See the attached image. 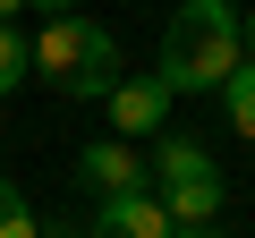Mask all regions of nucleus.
<instances>
[{"label":"nucleus","instance_id":"obj_5","mask_svg":"<svg viewBox=\"0 0 255 238\" xmlns=\"http://www.w3.org/2000/svg\"><path fill=\"white\" fill-rule=\"evenodd\" d=\"M102 102H111V128H119L128 145H136V136H153L162 119H170V102H179V94H170L162 77H119Z\"/></svg>","mask_w":255,"mask_h":238},{"label":"nucleus","instance_id":"obj_14","mask_svg":"<svg viewBox=\"0 0 255 238\" xmlns=\"http://www.w3.org/2000/svg\"><path fill=\"white\" fill-rule=\"evenodd\" d=\"M43 238H77V230H43Z\"/></svg>","mask_w":255,"mask_h":238},{"label":"nucleus","instance_id":"obj_13","mask_svg":"<svg viewBox=\"0 0 255 238\" xmlns=\"http://www.w3.org/2000/svg\"><path fill=\"white\" fill-rule=\"evenodd\" d=\"M247 51H255V17H247Z\"/></svg>","mask_w":255,"mask_h":238},{"label":"nucleus","instance_id":"obj_1","mask_svg":"<svg viewBox=\"0 0 255 238\" xmlns=\"http://www.w3.org/2000/svg\"><path fill=\"white\" fill-rule=\"evenodd\" d=\"M247 60V9L238 0H179V17L153 43V77L170 94H221V77Z\"/></svg>","mask_w":255,"mask_h":238},{"label":"nucleus","instance_id":"obj_7","mask_svg":"<svg viewBox=\"0 0 255 238\" xmlns=\"http://www.w3.org/2000/svg\"><path fill=\"white\" fill-rule=\"evenodd\" d=\"M221 111H230V128H238V136L255 145V51H247V60H238V68L221 77Z\"/></svg>","mask_w":255,"mask_h":238},{"label":"nucleus","instance_id":"obj_9","mask_svg":"<svg viewBox=\"0 0 255 238\" xmlns=\"http://www.w3.org/2000/svg\"><path fill=\"white\" fill-rule=\"evenodd\" d=\"M0 238H43V221H34V204L17 196V179H0Z\"/></svg>","mask_w":255,"mask_h":238},{"label":"nucleus","instance_id":"obj_3","mask_svg":"<svg viewBox=\"0 0 255 238\" xmlns=\"http://www.w3.org/2000/svg\"><path fill=\"white\" fill-rule=\"evenodd\" d=\"M153 196L170 221H221V170L196 136H162L153 145Z\"/></svg>","mask_w":255,"mask_h":238},{"label":"nucleus","instance_id":"obj_8","mask_svg":"<svg viewBox=\"0 0 255 238\" xmlns=\"http://www.w3.org/2000/svg\"><path fill=\"white\" fill-rule=\"evenodd\" d=\"M17 77H34V51L17 34V17H0V94H17Z\"/></svg>","mask_w":255,"mask_h":238},{"label":"nucleus","instance_id":"obj_2","mask_svg":"<svg viewBox=\"0 0 255 238\" xmlns=\"http://www.w3.org/2000/svg\"><path fill=\"white\" fill-rule=\"evenodd\" d=\"M26 51H34V77H51V85L77 94V102H102V94L119 85V34L94 26V17H43V34H34Z\"/></svg>","mask_w":255,"mask_h":238},{"label":"nucleus","instance_id":"obj_11","mask_svg":"<svg viewBox=\"0 0 255 238\" xmlns=\"http://www.w3.org/2000/svg\"><path fill=\"white\" fill-rule=\"evenodd\" d=\"M26 9H43V17H77V0H26Z\"/></svg>","mask_w":255,"mask_h":238},{"label":"nucleus","instance_id":"obj_4","mask_svg":"<svg viewBox=\"0 0 255 238\" xmlns=\"http://www.w3.org/2000/svg\"><path fill=\"white\" fill-rule=\"evenodd\" d=\"M77 179H85L94 196H128V187H153V162L128 145V136H94V145L77 153Z\"/></svg>","mask_w":255,"mask_h":238},{"label":"nucleus","instance_id":"obj_6","mask_svg":"<svg viewBox=\"0 0 255 238\" xmlns=\"http://www.w3.org/2000/svg\"><path fill=\"white\" fill-rule=\"evenodd\" d=\"M179 221L162 213V196L153 187H128V196H102V213H94V238H170Z\"/></svg>","mask_w":255,"mask_h":238},{"label":"nucleus","instance_id":"obj_10","mask_svg":"<svg viewBox=\"0 0 255 238\" xmlns=\"http://www.w3.org/2000/svg\"><path fill=\"white\" fill-rule=\"evenodd\" d=\"M170 238H221V221H179Z\"/></svg>","mask_w":255,"mask_h":238},{"label":"nucleus","instance_id":"obj_12","mask_svg":"<svg viewBox=\"0 0 255 238\" xmlns=\"http://www.w3.org/2000/svg\"><path fill=\"white\" fill-rule=\"evenodd\" d=\"M17 9H26V0H0V17H17Z\"/></svg>","mask_w":255,"mask_h":238}]
</instances>
